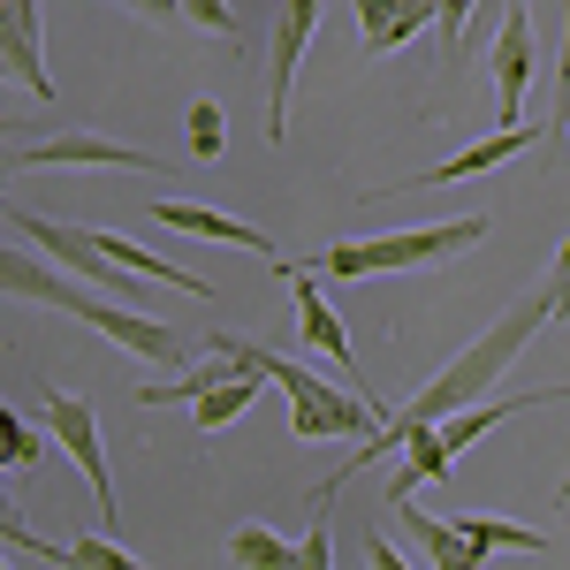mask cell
<instances>
[{
	"label": "cell",
	"instance_id": "cell-1",
	"mask_svg": "<svg viewBox=\"0 0 570 570\" xmlns=\"http://www.w3.org/2000/svg\"><path fill=\"white\" fill-rule=\"evenodd\" d=\"M540 327H548V297H540V289H532V297H518L510 312H494L480 343H464V351L449 357V365H441V373H434L419 395H411V403L381 411V426H373V434L351 449V464H343L335 480L312 487V510H327V502H335V494H343V487H351L357 472L373 464V456H389V449H403L411 434H426V426H441V419H456L464 403H487V389H494V381H502V373L525 357V343L540 335Z\"/></svg>",
	"mask_w": 570,
	"mask_h": 570
},
{
	"label": "cell",
	"instance_id": "cell-2",
	"mask_svg": "<svg viewBox=\"0 0 570 570\" xmlns=\"http://www.w3.org/2000/svg\"><path fill=\"white\" fill-rule=\"evenodd\" d=\"M206 351L228 357V365H252V373H266L274 389L289 395V434L305 441H365V426H381V395H351V389H327L320 373H305V365H289L282 351H266V343H244V335H206Z\"/></svg>",
	"mask_w": 570,
	"mask_h": 570
},
{
	"label": "cell",
	"instance_id": "cell-3",
	"mask_svg": "<svg viewBox=\"0 0 570 570\" xmlns=\"http://www.w3.org/2000/svg\"><path fill=\"white\" fill-rule=\"evenodd\" d=\"M494 236L487 214H456V220H434V228H395V236H365V244H327L312 252L305 274H335V282H365V274H419V266H449L464 259L472 244Z\"/></svg>",
	"mask_w": 570,
	"mask_h": 570
},
{
	"label": "cell",
	"instance_id": "cell-4",
	"mask_svg": "<svg viewBox=\"0 0 570 570\" xmlns=\"http://www.w3.org/2000/svg\"><path fill=\"white\" fill-rule=\"evenodd\" d=\"M0 214H8V228H16V236H31V244H39V252L61 266V274L91 282V289H99V297H115V305H145V289H153V282H137L130 266H115V259H107V252L85 236V228L46 220V214H31V206H0Z\"/></svg>",
	"mask_w": 570,
	"mask_h": 570
},
{
	"label": "cell",
	"instance_id": "cell-5",
	"mask_svg": "<svg viewBox=\"0 0 570 570\" xmlns=\"http://www.w3.org/2000/svg\"><path fill=\"white\" fill-rule=\"evenodd\" d=\"M0 168H8V176H23V168H137V176L183 183L176 160H160V153H137V145H115V137H91V130L23 137V145H8V153H0Z\"/></svg>",
	"mask_w": 570,
	"mask_h": 570
},
{
	"label": "cell",
	"instance_id": "cell-6",
	"mask_svg": "<svg viewBox=\"0 0 570 570\" xmlns=\"http://www.w3.org/2000/svg\"><path fill=\"white\" fill-rule=\"evenodd\" d=\"M39 426L69 456H77V472L91 480V502H99V518H107V532L122 540V494H115V480H107V449H99V411H91L85 395H61V389H46L39 403Z\"/></svg>",
	"mask_w": 570,
	"mask_h": 570
},
{
	"label": "cell",
	"instance_id": "cell-7",
	"mask_svg": "<svg viewBox=\"0 0 570 570\" xmlns=\"http://www.w3.org/2000/svg\"><path fill=\"white\" fill-rule=\"evenodd\" d=\"M320 8L327 0H274V31H266V137L274 145L289 137V91H297L305 46L320 31Z\"/></svg>",
	"mask_w": 570,
	"mask_h": 570
},
{
	"label": "cell",
	"instance_id": "cell-8",
	"mask_svg": "<svg viewBox=\"0 0 570 570\" xmlns=\"http://www.w3.org/2000/svg\"><path fill=\"white\" fill-rule=\"evenodd\" d=\"M77 320L99 327L107 343H122L130 357H145V365H183V357H190L183 327H168V320H153V312H137V305H115V297H99V289L77 305Z\"/></svg>",
	"mask_w": 570,
	"mask_h": 570
},
{
	"label": "cell",
	"instance_id": "cell-9",
	"mask_svg": "<svg viewBox=\"0 0 570 570\" xmlns=\"http://www.w3.org/2000/svg\"><path fill=\"white\" fill-rule=\"evenodd\" d=\"M487 77H494V122H525V91H532V16L525 0L502 8L494 23V46H487Z\"/></svg>",
	"mask_w": 570,
	"mask_h": 570
},
{
	"label": "cell",
	"instance_id": "cell-10",
	"mask_svg": "<svg viewBox=\"0 0 570 570\" xmlns=\"http://www.w3.org/2000/svg\"><path fill=\"white\" fill-rule=\"evenodd\" d=\"M532 145H548V130H540V122H510V130L480 137V145H464V153H449V160H441V168H426V176H403V183H373V198H389V190H449V183L494 176L502 160H518V153H532Z\"/></svg>",
	"mask_w": 570,
	"mask_h": 570
},
{
	"label": "cell",
	"instance_id": "cell-11",
	"mask_svg": "<svg viewBox=\"0 0 570 570\" xmlns=\"http://www.w3.org/2000/svg\"><path fill=\"white\" fill-rule=\"evenodd\" d=\"M0 297H23V305H46V312H69V320H77V305L91 297V282L61 274V266L39 259L31 244H0Z\"/></svg>",
	"mask_w": 570,
	"mask_h": 570
},
{
	"label": "cell",
	"instance_id": "cell-12",
	"mask_svg": "<svg viewBox=\"0 0 570 570\" xmlns=\"http://www.w3.org/2000/svg\"><path fill=\"white\" fill-rule=\"evenodd\" d=\"M0 77L31 91L39 107H53L61 91L46 77V39H39V0H0Z\"/></svg>",
	"mask_w": 570,
	"mask_h": 570
},
{
	"label": "cell",
	"instance_id": "cell-13",
	"mask_svg": "<svg viewBox=\"0 0 570 570\" xmlns=\"http://www.w3.org/2000/svg\"><path fill=\"white\" fill-rule=\"evenodd\" d=\"M282 282L297 289V335H305L312 351L327 357V365H343V373H357L351 365V335H343V320H335V305L320 297V274H305L297 259H282Z\"/></svg>",
	"mask_w": 570,
	"mask_h": 570
},
{
	"label": "cell",
	"instance_id": "cell-14",
	"mask_svg": "<svg viewBox=\"0 0 570 570\" xmlns=\"http://www.w3.org/2000/svg\"><path fill=\"white\" fill-rule=\"evenodd\" d=\"M8 548H23V556H39V563H53V570H153V563H137L115 532H85V540H39V532L23 525Z\"/></svg>",
	"mask_w": 570,
	"mask_h": 570
},
{
	"label": "cell",
	"instance_id": "cell-15",
	"mask_svg": "<svg viewBox=\"0 0 570 570\" xmlns=\"http://www.w3.org/2000/svg\"><path fill=\"white\" fill-rule=\"evenodd\" d=\"M389 502H395V525L426 548V563H434V570H487V556H480V548H472L456 525H449V518L419 510V494H389Z\"/></svg>",
	"mask_w": 570,
	"mask_h": 570
},
{
	"label": "cell",
	"instance_id": "cell-16",
	"mask_svg": "<svg viewBox=\"0 0 570 570\" xmlns=\"http://www.w3.org/2000/svg\"><path fill=\"white\" fill-rule=\"evenodd\" d=\"M153 220H168L183 236H206V244H228V252H274V236L252 228V220H228L214 206H198V198H153Z\"/></svg>",
	"mask_w": 570,
	"mask_h": 570
},
{
	"label": "cell",
	"instance_id": "cell-17",
	"mask_svg": "<svg viewBox=\"0 0 570 570\" xmlns=\"http://www.w3.org/2000/svg\"><path fill=\"white\" fill-rule=\"evenodd\" d=\"M259 389H266V373L236 365V373H228L220 389H206L198 403H190V426H198V434H220L228 419H244V411H252V395H259Z\"/></svg>",
	"mask_w": 570,
	"mask_h": 570
},
{
	"label": "cell",
	"instance_id": "cell-18",
	"mask_svg": "<svg viewBox=\"0 0 570 570\" xmlns=\"http://www.w3.org/2000/svg\"><path fill=\"white\" fill-rule=\"evenodd\" d=\"M449 525L464 532L480 556H494V548H510V556H548V532L518 525V518H449Z\"/></svg>",
	"mask_w": 570,
	"mask_h": 570
},
{
	"label": "cell",
	"instance_id": "cell-19",
	"mask_svg": "<svg viewBox=\"0 0 570 570\" xmlns=\"http://www.w3.org/2000/svg\"><path fill=\"white\" fill-rule=\"evenodd\" d=\"M46 426H31L16 403H0V472H39L46 464Z\"/></svg>",
	"mask_w": 570,
	"mask_h": 570
},
{
	"label": "cell",
	"instance_id": "cell-20",
	"mask_svg": "<svg viewBox=\"0 0 570 570\" xmlns=\"http://www.w3.org/2000/svg\"><path fill=\"white\" fill-rule=\"evenodd\" d=\"M228 556H236V570H297V540H282L266 525H236L228 532Z\"/></svg>",
	"mask_w": 570,
	"mask_h": 570
},
{
	"label": "cell",
	"instance_id": "cell-21",
	"mask_svg": "<svg viewBox=\"0 0 570 570\" xmlns=\"http://www.w3.org/2000/svg\"><path fill=\"white\" fill-rule=\"evenodd\" d=\"M228 373H236L228 357H220V365H190V373H176V381H153V389H137V403H145V411H168V403H198V395L220 389Z\"/></svg>",
	"mask_w": 570,
	"mask_h": 570
},
{
	"label": "cell",
	"instance_id": "cell-22",
	"mask_svg": "<svg viewBox=\"0 0 570 570\" xmlns=\"http://www.w3.org/2000/svg\"><path fill=\"white\" fill-rule=\"evenodd\" d=\"M220 145H228V115H220V99H198L190 107V160H220Z\"/></svg>",
	"mask_w": 570,
	"mask_h": 570
},
{
	"label": "cell",
	"instance_id": "cell-23",
	"mask_svg": "<svg viewBox=\"0 0 570 570\" xmlns=\"http://www.w3.org/2000/svg\"><path fill=\"white\" fill-rule=\"evenodd\" d=\"M297 570H335V502L312 510L305 540H297Z\"/></svg>",
	"mask_w": 570,
	"mask_h": 570
},
{
	"label": "cell",
	"instance_id": "cell-24",
	"mask_svg": "<svg viewBox=\"0 0 570 570\" xmlns=\"http://www.w3.org/2000/svg\"><path fill=\"white\" fill-rule=\"evenodd\" d=\"M183 23H198V31H214V39H244V16H236L228 0H183Z\"/></svg>",
	"mask_w": 570,
	"mask_h": 570
},
{
	"label": "cell",
	"instance_id": "cell-25",
	"mask_svg": "<svg viewBox=\"0 0 570 570\" xmlns=\"http://www.w3.org/2000/svg\"><path fill=\"white\" fill-rule=\"evenodd\" d=\"M540 297H548V327H556V320H570V236L556 244V266L540 274Z\"/></svg>",
	"mask_w": 570,
	"mask_h": 570
},
{
	"label": "cell",
	"instance_id": "cell-26",
	"mask_svg": "<svg viewBox=\"0 0 570 570\" xmlns=\"http://www.w3.org/2000/svg\"><path fill=\"white\" fill-rule=\"evenodd\" d=\"M389 23H395V0H357V31H365V53L373 61L389 53Z\"/></svg>",
	"mask_w": 570,
	"mask_h": 570
},
{
	"label": "cell",
	"instance_id": "cell-27",
	"mask_svg": "<svg viewBox=\"0 0 570 570\" xmlns=\"http://www.w3.org/2000/svg\"><path fill=\"white\" fill-rule=\"evenodd\" d=\"M426 23H434V0H395V23H389V53H395V46H403V39H419Z\"/></svg>",
	"mask_w": 570,
	"mask_h": 570
},
{
	"label": "cell",
	"instance_id": "cell-28",
	"mask_svg": "<svg viewBox=\"0 0 570 570\" xmlns=\"http://www.w3.org/2000/svg\"><path fill=\"white\" fill-rule=\"evenodd\" d=\"M556 122L570 137V0H563V61H556Z\"/></svg>",
	"mask_w": 570,
	"mask_h": 570
},
{
	"label": "cell",
	"instance_id": "cell-29",
	"mask_svg": "<svg viewBox=\"0 0 570 570\" xmlns=\"http://www.w3.org/2000/svg\"><path fill=\"white\" fill-rule=\"evenodd\" d=\"M502 8H510V0H472V23H464V53H472V46H487V31L502 23Z\"/></svg>",
	"mask_w": 570,
	"mask_h": 570
},
{
	"label": "cell",
	"instance_id": "cell-30",
	"mask_svg": "<svg viewBox=\"0 0 570 570\" xmlns=\"http://www.w3.org/2000/svg\"><path fill=\"white\" fill-rule=\"evenodd\" d=\"M122 8H130V16H145V23H160V31H168V23H183V0H122Z\"/></svg>",
	"mask_w": 570,
	"mask_h": 570
},
{
	"label": "cell",
	"instance_id": "cell-31",
	"mask_svg": "<svg viewBox=\"0 0 570 570\" xmlns=\"http://www.w3.org/2000/svg\"><path fill=\"white\" fill-rule=\"evenodd\" d=\"M365 563H373V570H411V563H403V548H389L381 532H365Z\"/></svg>",
	"mask_w": 570,
	"mask_h": 570
},
{
	"label": "cell",
	"instance_id": "cell-32",
	"mask_svg": "<svg viewBox=\"0 0 570 570\" xmlns=\"http://www.w3.org/2000/svg\"><path fill=\"white\" fill-rule=\"evenodd\" d=\"M540 403H570V381H548V389H525V411H540Z\"/></svg>",
	"mask_w": 570,
	"mask_h": 570
},
{
	"label": "cell",
	"instance_id": "cell-33",
	"mask_svg": "<svg viewBox=\"0 0 570 570\" xmlns=\"http://www.w3.org/2000/svg\"><path fill=\"white\" fill-rule=\"evenodd\" d=\"M8 137H23V122H16V115H0V145H8Z\"/></svg>",
	"mask_w": 570,
	"mask_h": 570
},
{
	"label": "cell",
	"instance_id": "cell-34",
	"mask_svg": "<svg viewBox=\"0 0 570 570\" xmlns=\"http://www.w3.org/2000/svg\"><path fill=\"white\" fill-rule=\"evenodd\" d=\"M16 532H23V518H0V540H16Z\"/></svg>",
	"mask_w": 570,
	"mask_h": 570
},
{
	"label": "cell",
	"instance_id": "cell-35",
	"mask_svg": "<svg viewBox=\"0 0 570 570\" xmlns=\"http://www.w3.org/2000/svg\"><path fill=\"white\" fill-rule=\"evenodd\" d=\"M8 183H16V176H8V168H0V206H8Z\"/></svg>",
	"mask_w": 570,
	"mask_h": 570
},
{
	"label": "cell",
	"instance_id": "cell-36",
	"mask_svg": "<svg viewBox=\"0 0 570 570\" xmlns=\"http://www.w3.org/2000/svg\"><path fill=\"white\" fill-rule=\"evenodd\" d=\"M556 494H563V510H570V480H563V487H556Z\"/></svg>",
	"mask_w": 570,
	"mask_h": 570
},
{
	"label": "cell",
	"instance_id": "cell-37",
	"mask_svg": "<svg viewBox=\"0 0 570 570\" xmlns=\"http://www.w3.org/2000/svg\"><path fill=\"white\" fill-rule=\"evenodd\" d=\"M0 570H8V563H0Z\"/></svg>",
	"mask_w": 570,
	"mask_h": 570
}]
</instances>
